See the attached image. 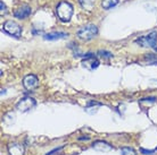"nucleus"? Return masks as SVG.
Returning a JSON list of instances; mask_svg holds the SVG:
<instances>
[{
    "label": "nucleus",
    "instance_id": "f257e3e1",
    "mask_svg": "<svg viewBox=\"0 0 157 155\" xmlns=\"http://www.w3.org/2000/svg\"><path fill=\"white\" fill-rule=\"evenodd\" d=\"M56 14L62 22H68L73 15V6L67 1H60L56 8Z\"/></svg>",
    "mask_w": 157,
    "mask_h": 155
},
{
    "label": "nucleus",
    "instance_id": "f03ea898",
    "mask_svg": "<svg viewBox=\"0 0 157 155\" xmlns=\"http://www.w3.org/2000/svg\"><path fill=\"white\" fill-rule=\"evenodd\" d=\"M76 34H78V39H81L82 41H90V40H92L96 35L98 34V28H97L96 25L89 24L86 26L81 27Z\"/></svg>",
    "mask_w": 157,
    "mask_h": 155
},
{
    "label": "nucleus",
    "instance_id": "7ed1b4c3",
    "mask_svg": "<svg viewBox=\"0 0 157 155\" xmlns=\"http://www.w3.org/2000/svg\"><path fill=\"white\" fill-rule=\"evenodd\" d=\"M136 43L144 48H155L157 43V32H150L149 34L144 35L136 40Z\"/></svg>",
    "mask_w": 157,
    "mask_h": 155
},
{
    "label": "nucleus",
    "instance_id": "20e7f679",
    "mask_svg": "<svg viewBox=\"0 0 157 155\" xmlns=\"http://www.w3.org/2000/svg\"><path fill=\"white\" fill-rule=\"evenodd\" d=\"M2 30L7 34L12 35L14 38H21V35H22V27L16 22H13V20H7L2 25Z\"/></svg>",
    "mask_w": 157,
    "mask_h": 155
},
{
    "label": "nucleus",
    "instance_id": "39448f33",
    "mask_svg": "<svg viewBox=\"0 0 157 155\" xmlns=\"http://www.w3.org/2000/svg\"><path fill=\"white\" fill-rule=\"evenodd\" d=\"M36 104V102L33 97L25 96L18 101V103L16 104V108H17V110L21 111V112H28L31 109L34 108Z\"/></svg>",
    "mask_w": 157,
    "mask_h": 155
},
{
    "label": "nucleus",
    "instance_id": "423d86ee",
    "mask_svg": "<svg viewBox=\"0 0 157 155\" xmlns=\"http://www.w3.org/2000/svg\"><path fill=\"white\" fill-rule=\"evenodd\" d=\"M23 86L28 91H33L39 86V79L36 75H28L23 79Z\"/></svg>",
    "mask_w": 157,
    "mask_h": 155
},
{
    "label": "nucleus",
    "instance_id": "0eeeda50",
    "mask_svg": "<svg viewBox=\"0 0 157 155\" xmlns=\"http://www.w3.org/2000/svg\"><path fill=\"white\" fill-rule=\"evenodd\" d=\"M81 65H82V67H84V68L88 70H94L96 68H98L99 61L96 57L89 54L86 58L83 59L82 62H81Z\"/></svg>",
    "mask_w": 157,
    "mask_h": 155
},
{
    "label": "nucleus",
    "instance_id": "6e6552de",
    "mask_svg": "<svg viewBox=\"0 0 157 155\" xmlns=\"http://www.w3.org/2000/svg\"><path fill=\"white\" fill-rule=\"evenodd\" d=\"M32 13V9L30 6H26V5H24L22 7L17 8L15 12H14V16H15L16 18H20V20H23V18H26L29 16L31 15Z\"/></svg>",
    "mask_w": 157,
    "mask_h": 155
},
{
    "label": "nucleus",
    "instance_id": "1a4fd4ad",
    "mask_svg": "<svg viewBox=\"0 0 157 155\" xmlns=\"http://www.w3.org/2000/svg\"><path fill=\"white\" fill-rule=\"evenodd\" d=\"M24 146L20 143H13L8 145V153L9 155H24Z\"/></svg>",
    "mask_w": 157,
    "mask_h": 155
},
{
    "label": "nucleus",
    "instance_id": "9d476101",
    "mask_svg": "<svg viewBox=\"0 0 157 155\" xmlns=\"http://www.w3.org/2000/svg\"><path fill=\"white\" fill-rule=\"evenodd\" d=\"M67 36H68V33H65V32H51V33L43 35V39L47 41H56V40L67 38Z\"/></svg>",
    "mask_w": 157,
    "mask_h": 155
},
{
    "label": "nucleus",
    "instance_id": "9b49d317",
    "mask_svg": "<svg viewBox=\"0 0 157 155\" xmlns=\"http://www.w3.org/2000/svg\"><path fill=\"white\" fill-rule=\"evenodd\" d=\"M92 147L96 151H99V152H109L113 150V147L110 146L109 144L104 142V140H97V142H94L92 144Z\"/></svg>",
    "mask_w": 157,
    "mask_h": 155
},
{
    "label": "nucleus",
    "instance_id": "f8f14e48",
    "mask_svg": "<svg viewBox=\"0 0 157 155\" xmlns=\"http://www.w3.org/2000/svg\"><path fill=\"white\" fill-rule=\"evenodd\" d=\"M78 2L86 10H92L94 7V0H78Z\"/></svg>",
    "mask_w": 157,
    "mask_h": 155
},
{
    "label": "nucleus",
    "instance_id": "ddd939ff",
    "mask_svg": "<svg viewBox=\"0 0 157 155\" xmlns=\"http://www.w3.org/2000/svg\"><path fill=\"white\" fill-rule=\"evenodd\" d=\"M118 4V0H101V6L104 9H110Z\"/></svg>",
    "mask_w": 157,
    "mask_h": 155
},
{
    "label": "nucleus",
    "instance_id": "4468645a",
    "mask_svg": "<svg viewBox=\"0 0 157 155\" xmlns=\"http://www.w3.org/2000/svg\"><path fill=\"white\" fill-rule=\"evenodd\" d=\"M121 155H136V152L131 147H123L121 150Z\"/></svg>",
    "mask_w": 157,
    "mask_h": 155
},
{
    "label": "nucleus",
    "instance_id": "2eb2a0df",
    "mask_svg": "<svg viewBox=\"0 0 157 155\" xmlns=\"http://www.w3.org/2000/svg\"><path fill=\"white\" fill-rule=\"evenodd\" d=\"M145 59L149 62V63H157V58L154 54H146Z\"/></svg>",
    "mask_w": 157,
    "mask_h": 155
},
{
    "label": "nucleus",
    "instance_id": "dca6fc26",
    "mask_svg": "<svg viewBox=\"0 0 157 155\" xmlns=\"http://www.w3.org/2000/svg\"><path fill=\"white\" fill-rule=\"evenodd\" d=\"M98 56H100V58H112L113 57V54L110 53V52H107V51H99L98 52Z\"/></svg>",
    "mask_w": 157,
    "mask_h": 155
},
{
    "label": "nucleus",
    "instance_id": "f3484780",
    "mask_svg": "<svg viewBox=\"0 0 157 155\" xmlns=\"http://www.w3.org/2000/svg\"><path fill=\"white\" fill-rule=\"evenodd\" d=\"M0 9H1V15L6 14V5L4 4V1H0Z\"/></svg>",
    "mask_w": 157,
    "mask_h": 155
},
{
    "label": "nucleus",
    "instance_id": "a211bd4d",
    "mask_svg": "<svg viewBox=\"0 0 157 155\" xmlns=\"http://www.w3.org/2000/svg\"><path fill=\"white\" fill-rule=\"evenodd\" d=\"M142 153H145V154H151L154 151H146V150H141Z\"/></svg>",
    "mask_w": 157,
    "mask_h": 155
}]
</instances>
